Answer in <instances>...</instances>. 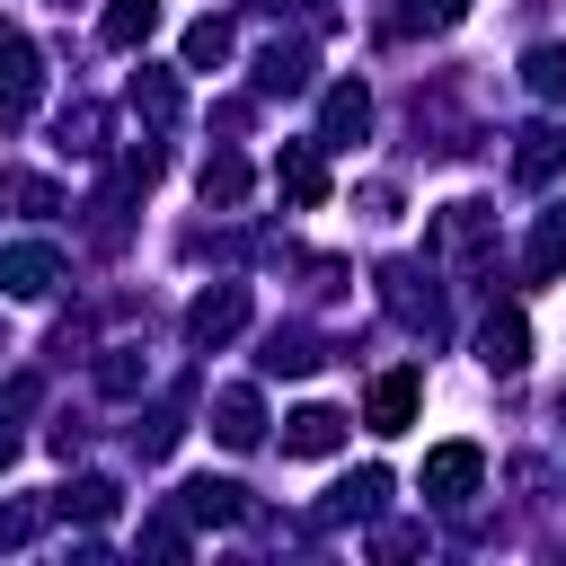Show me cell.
<instances>
[{"label":"cell","instance_id":"cell-1","mask_svg":"<svg viewBox=\"0 0 566 566\" xmlns=\"http://www.w3.org/2000/svg\"><path fill=\"white\" fill-rule=\"evenodd\" d=\"M416 389H424L416 371H380L371 398H363V424H371V433H407V424H416Z\"/></svg>","mask_w":566,"mask_h":566},{"label":"cell","instance_id":"cell-2","mask_svg":"<svg viewBox=\"0 0 566 566\" xmlns=\"http://www.w3.org/2000/svg\"><path fill=\"white\" fill-rule=\"evenodd\" d=\"M478 469H486L478 442H442V451L424 460V495H433V504H460V495L478 486Z\"/></svg>","mask_w":566,"mask_h":566},{"label":"cell","instance_id":"cell-3","mask_svg":"<svg viewBox=\"0 0 566 566\" xmlns=\"http://www.w3.org/2000/svg\"><path fill=\"white\" fill-rule=\"evenodd\" d=\"M478 363H486V371H522V363H531V327H522V310H495V318L478 327Z\"/></svg>","mask_w":566,"mask_h":566},{"label":"cell","instance_id":"cell-4","mask_svg":"<svg viewBox=\"0 0 566 566\" xmlns=\"http://www.w3.org/2000/svg\"><path fill=\"white\" fill-rule=\"evenodd\" d=\"M27 106H35V44L0 35V124H18Z\"/></svg>","mask_w":566,"mask_h":566},{"label":"cell","instance_id":"cell-5","mask_svg":"<svg viewBox=\"0 0 566 566\" xmlns=\"http://www.w3.org/2000/svg\"><path fill=\"white\" fill-rule=\"evenodd\" d=\"M336 442H345V416H336V407H301V416L283 424V451H292V460H327Z\"/></svg>","mask_w":566,"mask_h":566},{"label":"cell","instance_id":"cell-6","mask_svg":"<svg viewBox=\"0 0 566 566\" xmlns=\"http://www.w3.org/2000/svg\"><path fill=\"white\" fill-rule=\"evenodd\" d=\"M371 133V97L345 80V88H327V150H345V142H363Z\"/></svg>","mask_w":566,"mask_h":566},{"label":"cell","instance_id":"cell-7","mask_svg":"<svg viewBox=\"0 0 566 566\" xmlns=\"http://www.w3.org/2000/svg\"><path fill=\"white\" fill-rule=\"evenodd\" d=\"M274 177H283V195H292V203H327V159H318L310 142H292Z\"/></svg>","mask_w":566,"mask_h":566},{"label":"cell","instance_id":"cell-8","mask_svg":"<svg viewBox=\"0 0 566 566\" xmlns=\"http://www.w3.org/2000/svg\"><path fill=\"white\" fill-rule=\"evenodd\" d=\"M248 318V292H203L195 310H186V327H195V345H221L230 327Z\"/></svg>","mask_w":566,"mask_h":566},{"label":"cell","instance_id":"cell-9","mask_svg":"<svg viewBox=\"0 0 566 566\" xmlns=\"http://www.w3.org/2000/svg\"><path fill=\"white\" fill-rule=\"evenodd\" d=\"M53 274H62L53 248H9V256H0V283H9V292H53Z\"/></svg>","mask_w":566,"mask_h":566},{"label":"cell","instance_id":"cell-10","mask_svg":"<svg viewBox=\"0 0 566 566\" xmlns=\"http://www.w3.org/2000/svg\"><path fill=\"white\" fill-rule=\"evenodd\" d=\"M150 27H159V0H106V44L115 53H133Z\"/></svg>","mask_w":566,"mask_h":566},{"label":"cell","instance_id":"cell-11","mask_svg":"<svg viewBox=\"0 0 566 566\" xmlns=\"http://www.w3.org/2000/svg\"><path fill=\"white\" fill-rule=\"evenodd\" d=\"M212 433H221L230 451H248V442L265 433V416H256V398H248V389H221V424H212Z\"/></svg>","mask_w":566,"mask_h":566},{"label":"cell","instance_id":"cell-12","mask_svg":"<svg viewBox=\"0 0 566 566\" xmlns=\"http://www.w3.org/2000/svg\"><path fill=\"white\" fill-rule=\"evenodd\" d=\"M566 265V203H548V221H539V239H531V283H548Z\"/></svg>","mask_w":566,"mask_h":566},{"label":"cell","instance_id":"cell-13","mask_svg":"<svg viewBox=\"0 0 566 566\" xmlns=\"http://www.w3.org/2000/svg\"><path fill=\"white\" fill-rule=\"evenodd\" d=\"M212 62H230V27L221 18H195L186 27V71H212Z\"/></svg>","mask_w":566,"mask_h":566},{"label":"cell","instance_id":"cell-14","mask_svg":"<svg viewBox=\"0 0 566 566\" xmlns=\"http://www.w3.org/2000/svg\"><path fill=\"white\" fill-rule=\"evenodd\" d=\"M557 159H566V142H557V133H548V124H539V133H522V150H513V168H522V177H531V186H539V177H548V168H557Z\"/></svg>","mask_w":566,"mask_h":566},{"label":"cell","instance_id":"cell-15","mask_svg":"<svg viewBox=\"0 0 566 566\" xmlns=\"http://www.w3.org/2000/svg\"><path fill=\"white\" fill-rule=\"evenodd\" d=\"M203 195H212V203H239V195H248V159H230V150L203 159Z\"/></svg>","mask_w":566,"mask_h":566},{"label":"cell","instance_id":"cell-16","mask_svg":"<svg viewBox=\"0 0 566 566\" xmlns=\"http://www.w3.org/2000/svg\"><path fill=\"white\" fill-rule=\"evenodd\" d=\"M186 504H195V522H230V513H239V486L203 478V486H186Z\"/></svg>","mask_w":566,"mask_h":566},{"label":"cell","instance_id":"cell-17","mask_svg":"<svg viewBox=\"0 0 566 566\" xmlns=\"http://www.w3.org/2000/svg\"><path fill=\"white\" fill-rule=\"evenodd\" d=\"M531 88L539 97H566V44H539L531 53Z\"/></svg>","mask_w":566,"mask_h":566},{"label":"cell","instance_id":"cell-18","mask_svg":"<svg viewBox=\"0 0 566 566\" xmlns=\"http://www.w3.org/2000/svg\"><path fill=\"white\" fill-rule=\"evenodd\" d=\"M71 504H80V513H88V522H106V513H115V486H106V478H88V486H80V495H71Z\"/></svg>","mask_w":566,"mask_h":566},{"label":"cell","instance_id":"cell-19","mask_svg":"<svg viewBox=\"0 0 566 566\" xmlns=\"http://www.w3.org/2000/svg\"><path fill=\"white\" fill-rule=\"evenodd\" d=\"M416 9H424V18H460L469 0H416Z\"/></svg>","mask_w":566,"mask_h":566},{"label":"cell","instance_id":"cell-20","mask_svg":"<svg viewBox=\"0 0 566 566\" xmlns=\"http://www.w3.org/2000/svg\"><path fill=\"white\" fill-rule=\"evenodd\" d=\"M9 451H18V442H9V433H0V460H9Z\"/></svg>","mask_w":566,"mask_h":566}]
</instances>
